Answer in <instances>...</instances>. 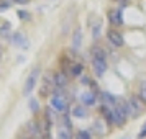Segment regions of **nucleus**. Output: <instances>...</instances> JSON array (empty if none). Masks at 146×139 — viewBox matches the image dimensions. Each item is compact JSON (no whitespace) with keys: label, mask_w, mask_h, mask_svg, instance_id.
<instances>
[{"label":"nucleus","mask_w":146,"mask_h":139,"mask_svg":"<svg viewBox=\"0 0 146 139\" xmlns=\"http://www.w3.org/2000/svg\"><path fill=\"white\" fill-rule=\"evenodd\" d=\"M49 103H51V108H54L58 113H64L67 110V98L61 92V88H54V93L49 100Z\"/></svg>","instance_id":"f257e3e1"},{"label":"nucleus","mask_w":146,"mask_h":139,"mask_svg":"<svg viewBox=\"0 0 146 139\" xmlns=\"http://www.w3.org/2000/svg\"><path fill=\"white\" fill-rule=\"evenodd\" d=\"M107 40H108V43H110L113 47H121L123 44H125L123 34L120 33L118 30H113V28L107 31Z\"/></svg>","instance_id":"f03ea898"},{"label":"nucleus","mask_w":146,"mask_h":139,"mask_svg":"<svg viewBox=\"0 0 146 139\" xmlns=\"http://www.w3.org/2000/svg\"><path fill=\"white\" fill-rule=\"evenodd\" d=\"M38 77H40V69L36 67L31 70V74L28 75L27 82H25V87H23V93L25 95H30V93L33 92V88L36 87V82H38Z\"/></svg>","instance_id":"7ed1b4c3"},{"label":"nucleus","mask_w":146,"mask_h":139,"mask_svg":"<svg viewBox=\"0 0 146 139\" xmlns=\"http://www.w3.org/2000/svg\"><path fill=\"white\" fill-rule=\"evenodd\" d=\"M108 21L112 23L113 26H121L123 25V15L118 8H112L108 10Z\"/></svg>","instance_id":"20e7f679"},{"label":"nucleus","mask_w":146,"mask_h":139,"mask_svg":"<svg viewBox=\"0 0 146 139\" xmlns=\"http://www.w3.org/2000/svg\"><path fill=\"white\" fill-rule=\"evenodd\" d=\"M92 69L97 77L105 75L107 72V61L105 59H92Z\"/></svg>","instance_id":"39448f33"},{"label":"nucleus","mask_w":146,"mask_h":139,"mask_svg":"<svg viewBox=\"0 0 146 139\" xmlns=\"http://www.w3.org/2000/svg\"><path fill=\"white\" fill-rule=\"evenodd\" d=\"M80 100H82V103L84 106H94L97 103V97H95V93L94 92H86L80 95Z\"/></svg>","instance_id":"423d86ee"},{"label":"nucleus","mask_w":146,"mask_h":139,"mask_svg":"<svg viewBox=\"0 0 146 139\" xmlns=\"http://www.w3.org/2000/svg\"><path fill=\"white\" fill-rule=\"evenodd\" d=\"M67 82H69V79H67V75L64 72H56L54 74V84H56V88H64V87L67 85Z\"/></svg>","instance_id":"0eeeda50"},{"label":"nucleus","mask_w":146,"mask_h":139,"mask_svg":"<svg viewBox=\"0 0 146 139\" xmlns=\"http://www.w3.org/2000/svg\"><path fill=\"white\" fill-rule=\"evenodd\" d=\"M102 100H104V105L110 106V108H113V106L118 103V98H117L115 95H112V93H108V92L102 93Z\"/></svg>","instance_id":"6e6552de"},{"label":"nucleus","mask_w":146,"mask_h":139,"mask_svg":"<svg viewBox=\"0 0 146 139\" xmlns=\"http://www.w3.org/2000/svg\"><path fill=\"white\" fill-rule=\"evenodd\" d=\"M128 101H130V103H131V105L135 106L139 113H143L146 110V103L139 98V95H135V97H131V98H128Z\"/></svg>","instance_id":"1a4fd4ad"},{"label":"nucleus","mask_w":146,"mask_h":139,"mask_svg":"<svg viewBox=\"0 0 146 139\" xmlns=\"http://www.w3.org/2000/svg\"><path fill=\"white\" fill-rule=\"evenodd\" d=\"M84 72V66L80 64V62H72L71 66H69V74L72 75V77H80Z\"/></svg>","instance_id":"9d476101"},{"label":"nucleus","mask_w":146,"mask_h":139,"mask_svg":"<svg viewBox=\"0 0 146 139\" xmlns=\"http://www.w3.org/2000/svg\"><path fill=\"white\" fill-rule=\"evenodd\" d=\"M28 132H30V136H35V138H38L41 136V128H40V123H35V121H30L27 126Z\"/></svg>","instance_id":"9b49d317"},{"label":"nucleus","mask_w":146,"mask_h":139,"mask_svg":"<svg viewBox=\"0 0 146 139\" xmlns=\"http://www.w3.org/2000/svg\"><path fill=\"white\" fill-rule=\"evenodd\" d=\"M90 54H92L94 59H107V53L104 47L100 46H94L92 49H90Z\"/></svg>","instance_id":"f8f14e48"},{"label":"nucleus","mask_w":146,"mask_h":139,"mask_svg":"<svg viewBox=\"0 0 146 139\" xmlns=\"http://www.w3.org/2000/svg\"><path fill=\"white\" fill-rule=\"evenodd\" d=\"M58 139H72V134H71V128L61 125L59 129H58Z\"/></svg>","instance_id":"ddd939ff"},{"label":"nucleus","mask_w":146,"mask_h":139,"mask_svg":"<svg viewBox=\"0 0 146 139\" xmlns=\"http://www.w3.org/2000/svg\"><path fill=\"white\" fill-rule=\"evenodd\" d=\"M12 41H13L18 47H28V40L23 36V34H20V33L13 34V36H12Z\"/></svg>","instance_id":"4468645a"},{"label":"nucleus","mask_w":146,"mask_h":139,"mask_svg":"<svg viewBox=\"0 0 146 139\" xmlns=\"http://www.w3.org/2000/svg\"><path fill=\"white\" fill-rule=\"evenodd\" d=\"M72 116L74 118H86L87 116V110L84 105H77L72 108Z\"/></svg>","instance_id":"2eb2a0df"},{"label":"nucleus","mask_w":146,"mask_h":139,"mask_svg":"<svg viewBox=\"0 0 146 139\" xmlns=\"http://www.w3.org/2000/svg\"><path fill=\"white\" fill-rule=\"evenodd\" d=\"M105 119H104V121H102V119H97V121H95V123H94V131L97 132V134H100V136H102V134H105Z\"/></svg>","instance_id":"dca6fc26"},{"label":"nucleus","mask_w":146,"mask_h":139,"mask_svg":"<svg viewBox=\"0 0 146 139\" xmlns=\"http://www.w3.org/2000/svg\"><path fill=\"white\" fill-rule=\"evenodd\" d=\"M80 44H82V33H80V30H76L74 36H72V47L74 49H79Z\"/></svg>","instance_id":"f3484780"},{"label":"nucleus","mask_w":146,"mask_h":139,"mask_svg":"<svg viewBox=\"0 0 146 139\" xmlns=\"http://www.w3.org/2000/svg\"><path fill=\"white\" fill-rule=\"evenodd\" d=\"M76 139H92V131H89V129L79 131L77 132V136H76Z\"/></svg>","instance_id":"a211bd4d"},{"label":"nucleus","mask_w":146,"mask_h":139,"mask_svg":"<svg viewBox=\"0 0 146 139\" xmlns=\"http://www.w3.org/2000/svg\"><path fill=\"white\" fill-rule=\"evenodd\" d=\"M139 98L143 100V101H145L146 103V80H143V82H141V85H139Z\"/></svg>","instance_id":"6ab92c4d"},{"label":"nucleus","mask_w":146,"mask_h":139,"mask_svg":"<svg viewBox=\"0 0 146 139\" xmlns=\"http://www.w3.org/2000/svg\"><path fill=\"white\" fill-rule=\"evenodd\" d=\"M46 119H49L51 123L56 119V110L54 108H49V106L46 108Z\"/></svg>","instance_id":"aec40b11"},{"label":"nucleus","mask_w":146,"mask_h":139,"mask_svg":"<svg viewBox=\"0 0 146 139\" xmlns=\"http://www.w3.org/2000/svg\"><path fill=\"white\" fill-rule=\"evenodd\" d=\"M30 108H31V111H38V101L36 100H31L30 101Z\"/></svg>","instance_id":"412c9836"},{"label":"nucleus","mask_w":146,"mask_h":139,"mask_svg":"<svg viewBox=\"0 0 146 139\" xmlns=\"http://www.w3.org/2000/svg\"><path fill=\"white\" fill-rule=\"evenodd\" d=\"M146 138V123H145V126L141 128V131H139V134H138V139H145Z\"/></svg>","instance_id":"4be33fe9"},{"label":"nucleus","mask_w":146,"mask_h":139,"mask_svg":"<svg viewBox=\"0 0 146 139\" xmlns=\"http://www.w3.org/2000/svg\"><path fill=\"white\" fill-rule=\"evenodd\" d=\"M115 2H117L118 5H121V7H125V5H128V3H130L131 0H115Z\"/></svg>","instance_id":"5701e85b"},{"label":"nucleus","mask_w":146,"mask_h":139,"mask_svg":"<svg viewBox=\"0 0 146 139\" xmlns=\"http://www.w3.org/2000/svg\"><path fill=\"white\" fill-rule=\"evenodd\" d=\"M18 16L23 18V20H28V16H30V15H28L27 12H18Z\"/></svg>","instance_id":"b1692460"},{"label":"nucleus","mask_w":146,"mask_h":139,"mask_svg":"<svg viewBox=\"0 0 146 139\" xmlns=\"http://www.w3.org/2000/svg\"><path fill=\"white\" fill-rule=\"evenodd\" d=\"M0 8H2V10H7V8H8V3H7V2H2V3H0Z\"/></svg>","instance_id":"393cba45"},{"label":"nucleus","mask_w":146,"mask_h":139,"mask_svg":"<svg viewBox=\"0 0 146 139\" xmlns=\"http://www.w3.org/2000/svg\"><path fill=\"white\" fill-rule=\"evenodd\" d=\"M123 139H128V138H123Z\"/></svg>","instance_id":"a878e982"}]
</instances>
